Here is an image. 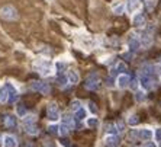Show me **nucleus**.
Instances as JSON below:
<instances>
[{
  "instance_id": "f257e3e1",
  "label": "nucleus",
  "mask_w": 161,
  "mask_h": 147,
  "mask_svg": "<svg viewBox=\"0 0 161 147\" xmlns=\"http://www.w3.org/2000/svg\"><path fill=\"white\" fill-rule=\"evenodd\" d=\"M35 69L42 74V76H51L52 74V63L48 60H39L35 63Z\"/></svg>"
},
{
  "instance_id": "f03ea898",
  "label": "nucleus",
  "mask_w": 161,
  "mask_h": 147,
  "mask_svg": "<svg viewBox=\"0 0 161 147\" xmlns=\"http://www.w3.org/2000/svg\"><path fill=\"white\" fill-rule=\"evenodd\" d=\"M0 16L5 20H16L18 19V10L15 9L13 6H3L0 9Z\"/></svg>"
},
{
  "instance_id": "7ed1b4c3",
  "label": "nucleus",
  "mask_w": 161,
  "mask_h": 147,
  "mask_svg": "<svg viewBox=\"0 0 161 147\" xmlns=\"http://www.w3.org/2000/svg\"><path fill=\"white\" fill-rule=\"evenodd\" d=\"M154 31V26L152 25H150L144 32H142V37L139 38V42H141V45L144 48H150L151 47V44H152V35H151V32Z\"/></svg>"
},
{
  "instance_id": "20e7f679",
  "label": "nucleus",
  "mask_w": 161,
  "mask_h": 147,
  "mask_svg": "<svg viewBox=\"0 0 161 147\" xmlns=\"http://www.w3.org/2000/svg\"><path fill=\"white\" fill-rule=\"evenodd\" d=\"M86 89L89 90H96L100 86V77L97 73H90L87 79H86Z\"/></svg>"
},
{
  "instance_id": "39448f33",
  "label": "nucleus",
  "mask_w": 161,
  "mask_h": 147,
  "mask_svg": "<svg viewBox=\"0 0 161 147\" xmlns=\"http://www.w3.org/2000/svg\"><path fill=\"white\" fill-rule=\"evenodd\" d=\"M47 114H48V118L51 119L52 122L58 121V118H60V109H58V105L55 104V102H51V104H48Z\"/></svg>"
},
{
  "instance_id": "423d86ee",
  "label": "nucleus",
  "mask_w": 161,
  "mask_h": 147,
  "mask_svg": "<svg viewBox=\"0 0 161 147\" xmlns=\"http://www.w3.org/2000/svg\"><path fill=\"white\" fill-rule=\"evenodd\" d=\"M31 87H32V90L39 92V93H44V95H48V93H49V90H51L49 85L45 83V82H32Z\"/></svg>"
},
{
  "instance_id": "0eeeda50",
  "label": "nucleus",
  "mask_w": 161,
  "mask_h": 147,
  "mask_svg": "<svg viewBox=\"0 0 161 147\" xmlns=\"http://www.w3.org/2000/svg\"><path fill=\"white\" fill-rule=\"evenodd\" d=\"M154 79L151 76H139V85L142 86L144 90H151L155 87V83H154Z\"/></svg>"
},
{
  "instance_id": "6e6552de",
  "label": "nucleus",
  "mask_w": 161,
  "mask_h": 147,
  "mask_svg": "<svg viewBox=\"0 0 161 147\" xmlns=\"http://www.w3.org/2000/svg\"><path fill=\"white\" fill-rule=\"evenodd\" d=\"M128 47L131 52H137L139 48H141V42H139V37H137L135 33H131L128 41Z\"/></svg>"
},
{
  "instance_id": "1a4fd4ad",
  "label": "nucleus",
  "mask_w": 161,
  "mask_h": 147,
  "mask_svg": "<svg viewBox=\"0 0 161 147\" xmlns=\"http://www.w3.org/2000/svg\"><path fill=\"white\" fill-rule=\"evenodd\" d=\"M141 7V3H139V0H126V5H125V9L128 10L129 15L135 13L138 9Z\"/></svg>"
},
{
  "instance_id": "9d476101",
  "label": "nucleus",
  "mask_w": 161,
  "mask_h": 147,
  "mask_svg": "<svg viewBox=\"0 0 161 147\" xmlns=\"http://www.w3.org/2000/svg\"><path fill=\"white\" fill-rule=\"evenodd\" d=\"M129 82H131V79L128 74H119L116 79V85L119 89H126V87H129Z\"/></svg>"
},
{
  "instance_id": "9b49d317",
  "label": "nucleus",
  "mask_w": 161,
  "mask_h": 147,
  "mask_svg": "<svg viewBox=\"0 0 161 147\" xmlns=\"http://www.w3.org/2000/svg\"><path fill=\"white\" fill-rule=\"evenodd\" d=\"M137 136L139 140H145V141H148V140H151L152 136H154V131L152 130H150V128H142V130H139V131H137Z\"/></svg>"
},
{
  "instance_id": "f8f14e48",
  "label": "nucleus",
  "mask_w": 161,
  "mask_h": 147,
  "mask_svg": "<svg viewBox=\"0 0 161 147\" xmlns=\"http://www.w3.org/2000/svg\"><path fill=\"white\" fill-rule=\"evenodd\" d=\"M132 24L135 25V26H138V28H142V26H145V24H147V19H145V16L139 12V13H135L132 18Z\"/></svg>"
},
{
  "instance_id": "ddd939ff",
  "label": "nucleus",
  "mask_w": 161,
  "mask_h": 147,
  "mask_svg": "<svg viewBox=\"0 0 161 147\" xmlns=\"http://www.w3.org/2000/svg\"><path fill=\"white\" fill-rule=\"evenodd\" d=\"M67 80H68V83H71V85H77V83L80 82V76H78V73H77L76 70H70L67 73Z\"/></svg>"
},
{
  "instance_id": "4468645a",
  "label": "nucleus",
  "mask_w": 161,
  "mask_h": 147,
  "mask_svg": "<svg viewBox=\"0 0 161 147\" xmlns=\"http://www.w3.org/2000/svg\"><path fill=\"white\" fill-rule=\"evenodd\" d=\"M3 144H5L6 147H18V140H16V137L7 134V136L3 137Z\"/></svg>"
},
{
  "instance_id": "2eb2a0df",
  "label": "nucleus",
  "mask_w": 161,
  "mask_h": 147,
  "mask_svg": "<svg viewBox=\"0 0 161 147\" xmlns=\"http://www.w3.org/2000/svg\"><path fill=\"white\" fill-rule=\"evenodd\" d=\"M118 137L116 136H106V138H104V144H106V147H116L118 146Z\"/></svg>"
},
{
  "instance_id": "dca6fc26",
  "label": "nucleus",
  "mask_w": 161,
  "mask_h": 147,
  "mask_svg": "<svg viewBox=\"0 0 161 147\" xmlns=\"http://www.w3.org/2000/svg\"><path fill=\"white\" fill-rule=\"evenodd\" d=\"M7 86V93H9V98H7V100H9V102H15V100H16V98H18V92H16V89H15L13 86L10 85H6Z\"/></svg>"
},
{
  "instance_id": "f3484780",
  "label": "nucleus",
  "mask_w": 161,
  "mask_h": 147,
  "mask_svg": "<svg viewBox=\"0 0 161 147\" xmlns=\"http://www.w3.org/2000/svg\"><path fill=\"white\" fill-rule=\"evenodd\" d=\"M5 124H6V127H9V128H13L16 127V124H18V121H16V117L15 115H6L5 117Z\"/></svg>"
},
{
  "instance_id": "a211bd4d",
  "label": "nucleus",
  "mask_w": 161,
  "mask_h": 147,
  "mask_svg": "<svg viewBox=\"0 0 161 147\" xmlns=\"http://www.w3.org/2000/svg\"><path fill=\"white\" fill-rule=\"evenodd\" d=\"M99 124H100V121L96 117H90V118H87L86 119V125L89 128H97L99 127Z\"/></svg>"
},
{
  "instance_id": "6ab92c4d",
  "label": "nucleus",
  "mask_w": 161,
  "mask_h": 147,
  "mask_svg": "<svg viewBox=\"0 0 161 147\" xmlns=\"http://www.w3.org/2000/svg\"><path fill=\"white\" fill-rule=\"evenodd\" d=\"M9 93H7V86L3 85L0 86V102H7Z\"/></svg>"
},
{
  "instance_id": "aec40b11",
  "label": "nucleus",
  "mask_w": 161,
  "mask_h": 147,
  "mask_svg": "<svg viewBox=\"0 0 161 147\" xmlns=\"http://www.w3.org/2000/svg\"><path fill=\"white\" fill-rule=\"evenodd\" d=\"M35 121H36V117H35V115H25V117H23L25 127H28V125H32V124H35Z\"/></svg>"
},
{
  "instance_id": "412c9836",
  "label": "nucleus",
  "mask_w": 161,
  "mask_h": 147,
  "mask_svg": "<svg viewBox=\"0 0 161 147\" xmlns=\"http://www.w3.org/2000/svg\"><path fill=\"white\" fill-rule=\"evenodd\" d=\"M86 117H87V111H86L83 106H81L80 109H77V111H76V118L78 119V121H83Z\"/></svg>"
},
{
  "instance_id": "4be33fe9",
  "label": "nucleus",
  "mask_w": 161,
  "mask_h": 147,
  "mask_svg": "<svg viewBox=\"0 0 161 147\" xmlns=\"http://www.w3.org/2000/svg\"><path fill=\"white\" fill-rule=\"evenodd\" d=\"M62 124H64V125H67V127L68 128H71L73 127V117H71V115H68V114H66V115H62Z\"/></svg>"
},
{
  "instance_id": "5701e85b",
  "label": "nucleus",
  "mask_w": 161,
  "mask_h": 147,
  "mask_svg": "<svg viewBox=\"0 0 161 147\" xmlns=\"http://www.w3.org/2000/svg\"><path fill=\"white\" fill-rule=\"evenodd\" d=\"M26 133H28L29 136H36V134L39 133V130L36 128L35 124H32V125H28V127H26Z\"/></svg>"
},
{
  "instance_id": "b1692460",
  "label": "nucleus",
  "mask_w": 161,
  "mask_h": 147,
  "mask_svg": "<svg viewBox=\"0 0 161 147\" xmlns=\"http://www.w3.org/2000/svg\"><path fill=\"white\" fill-rule=\"evenodd\" d=\"M16 114H18V117H25L26 115V108L23 106V104H19L16 106Z\"/></svg>"
},
{
  "instance_id": "393cba45",
  "label": "nucleus",
  "mask_w": 161,
  "mask_h": 147,
  "mask_svg": "<svg viewBox=\"0 0 161 147\" xmlns=\"http://www.w3.org/2000/svg\"><path fill=\"white\" fill-rule=\"evenodd\" d=\"M135 100H137V102L145 100V92H144V90H137V92H135Z\"/></svg>"
},
{
  "instance_id": "a878e982",
  "label": "nucleus",
  "mask_w": 161,
  "mask_h": 147,
  "mask_svg": "<svg viewBox=\"0 0 161 147\" xmlns=\"http://www.w3.org/2000/svg\"><path fill=\"white\" fill-rule=\"evenodd\" d=\"M123 10H125V5H122V3H119V5L113 6V13L115 15H122Z\"/></svg>"
},
{
  "instance_id": "bb28decb",
  "label": "nucleus",
  "mask_w": 161,
  "mask_h": 147,
  "mask_svg": "<svg viewBox=\"0 0 161 147\" xmlns=\"http://www.w3.org/2000/svg\"><path fill=\"white\" fill-rule=\"evenodd\" d=\"M125 70H126V64L123 61H119L118 64H116V67H115V71H116V73H123Z\"/></svg>"
},
{
  "instance_id": "cd10ccee",
  "label": "nucleus",
  "mask_w": 161,
  "mask_h": 147,
  "mask_svg": "<svg viewBox=\"0 0 161 147\" xmlns=\"http://www.w3.org/2000/svg\"><path fill=\"white\" fill-rule=\"evenodd\" d=\"M145 6H147V10H154V7L157 6V0H145Z\"/></svg>"
},
{
  "instance_id": "c85d7f7f",
  "label": "nucleus",
  "mask_w": 161,
  "mask_h": 147,
  "mask_svg": "<svg viewBox=\"0 0 161 147\" xmlns=\"http://www.w3.org/2000/svg\"><path fill=\"white\" fill-rule=\"evenodd\" d=\"M139 122V118H138V115H131L128 118V124L129 125H137Z\"/></svg>"
},
{
  "instance_id": "c756f323",
  "label": "nucleus",
  "mask_w": 161,
  "mask_h": 147,
  "mask_svg": "<svg viewBox=\"0 0 161 147\" xmlns=\"http://www.w3.org/2000/svg\"><path fill=\"white\" fill-rule=\"evenodd\" d=\"M68 130H70V128L67 127V125H64V124H61V125L58 127V133L61 134V136H67V134H68Z\"/></svg>"
},
{
  "instance_id": "7c9ffc66",
  "label": "nucleus",
  "mask_w": 161,
  "mask_h": 147,
  "mask_svg": "<svg viewBox=\"0 0 161 147\" xmlns=\"http://www.w3.org/2000/svg\"><path fill=\"white\" fill-rule=\"evenodd\" d=\"M106 128H108V133H109V136H115V134L118 133V131H116V125H113V124H109Z\"/></svg>"
},
{
  "instance_id": "2f4dec72",
  "label": "nucleus",
  "mask_w": 161,
  "mask_h": 147,
  "mask_svg": "<svg viewBox=\"0 0 161 147\" xmlns=\"http://www.w3.org/2000/svg\"><path fill=\"white\" fill-rule=\"evenodd\" d=\"M80 108H81V102H80V100H73V102H71V109H73L74 112H76L77 109H80Z\"/></svg>"
},
{
  "instance_id": "473e14b6",
  "label": "nucleus",
  "mask_w": 161,
  "mask_h": 147,
  "mask_svg": "<svg viewBox=\"0 0 161 147\" xmlns=\"http://www.w3.org/2000/svg\"><path fill=\"white\" fill-rule=\"evenodd\" d=\"M67 82H68V80H67V76H66V77L61 76L60 79H58V85L61 86V87H66V86H67Z\"/></svg>"
},
{
  "instance_id": "72a5a7b5",
  "label": "nucleus",
  "mask_w": 161,
  "mask_h": 147,
  "mask_svg": "<svg viewBox=\"0 0 161 147\" xmlns=\"http://www.w3.org/2000/svg\"><path fill=\"white\" fill-rule=\"evenodd\" d=\"M48 131L51 134H57L58 133V125H54V124H51L49 127H48Z\"/></svg>"
},
{
  "instance_id": "f704fd0d",
  "label": "nucleus",
  "mask_w": 161,
  "mask_h": 147,
  "mask_svg": "<svg viewBox=\"0 0 161 147\" xmlns=\"http://www.w3.org/2000/svg\"><path fill=\"white\" fill-rule=\"evenodd\" d=\"M123 130H125V125H123L122 121H119V122L116 124V131H118V133H123Z\"/></svg>"
},
{
  "instance_id": "c9c22d12",
  "label": "nucleus",
  "mask_w": 161,
  "mask_h": 147,
  "mask_svg": "<svg viewBox=\"0 0 161 147\" xmlns=\"http://www.w3.org/2000/svg\"><path fill=\"white\" fill-rule=\"evenodd\" d=\"M89 109L91 111V114H96L97 112V108H96V105L93 102H89Z\"/></svg>"
},
{
  "instance_id": "e433bc0d",
  "label": "nucleus",
  "mask_w": 161,
  "mask_h": 147,
  "mask_svg": "<svg viewBox=\"0 0 161 147\" xmlns=\"http://www.w3.org/2000/svg\"><path fill=\"white\" fill-rule=\"evenodd\" d=\"M154 134H155V140H157V141H161V128H157Z\"/></svg>"
},
{
  "instance_id": "4c0bfd02",
  "label": "nucleus",
  "mask_w": 161,
  "mask_h": 147,
  "mask_svg": "<svg viewBox=\"0 0 161 147\" xmlns=\"http://www.w3.org/2000/svg\"><path fill=\"white\" fill-rule=\"evenodd\" d=\"M141 147H157V144L154 141H145Z\"/></svg>"
},
{
  "instance_id": "58836bf2",
  "label": "nucleus",
  "mask_w": 161,
  "mask_h": 147,
  "mask_svg": "<svg viewBox=\"0 0 161 147\" xmlns=\"http://www.w3.org/2000/svg\"><path fill=\"white\" fill-rule=\"evenodd\" d=\"M129 140H135V138H138V136H137V131H131V133H129Z\"/></svg>"
},
{
  "instance_id": "ea45409f",
  "label": "nucleus",
  "mask_w": 161,
  "mask_h": 147,
  "mask_svg": "<svg viewBox=\"0 0 161 147\" xmlns=\"http://www.w3.org/2000/svg\"><path fill=\"white\" fill-rule=\"evenodd\" d=\"M129 86H131V89L137 90V87H138V82H137V80H133L132 83H131V82H129Z\"/></svg>"
},
{
  "instance_id": "a19ab883",
  "label": "nucleus",
  "mask_w": 161,
  "mask_h": 147,
  "mask_svg": "<svg viewBox=\"0 0 161 147\" xmlns=\"http://www.w3.org/2000/svg\"><path fill=\"white\" fill-rule=\"evenodd\" d=\"M45 147H54V144H52V143H45Z\"/></svg>"
},
{
  "instance_id": "79ce46f5",
  "label": "nucleus",
  "mask_w": 161,
  "mask_h": 147,
  "mask_svg": "<svg viewBox=\"0 0 161 147\" xmlns=\"http://www.w3.org/2000/svg\"><path fill=\"white\" fill-rule=\"evenodd\" d=\"M2 138H3V137H2V136H0V146H2V144H3V140H2Z\"/></svg>"
}]
</instances>
